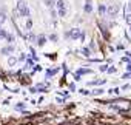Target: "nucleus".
Masks as SVG:
<instances>
[{
    "mask_svg": "<svg viewBox=\"0 0 131 125\" xmlns=\"http://www.w3.org/2000/svg\"><path fill=\"white\" fill-rule=\"evenodd\" d=\"M108 14H110L111 17H114V16H117V13H119V6L117 5H111V6H108V11H106Z\"/></svg>",
    "mask_w": 131,
    "mask_h": 125,
    "instance_id": "obj_3",
    "label": "nucleus"
},
{
    "mask_svg": "<svg viewBox=\"0 0 131 125\" xmlns=\"http://www.w3.org/2000/svg\"><path fill=\"white\" fill-rule=\"evenodd\" d=\"M5 22H6V14H5V13H0V25L5 23Z\"/></svg>",
    "mask_w": 131,
    "mask_h": 125,
    "instance_id": "obj_7",
    "label": "nucleus"
},
{
    "mask_svg": "<svg viewBox=\"0 0 131 125\" xmlns=\"http://www.w3.org/2000/svg\"><path fill=\"white\" fill-rule=\"evenodd\" d=\"M45 42H46V39H45L43 36H40V37H39V45H43Z\"/></svg>",
    "mask_w": 131,
    "mask_h": 125,
    "instance_id": "obj_13",
    "label": "nucleus"
},
{
    "mask_svg": "<svg viewBox=\"0 0 131 125\" xmlns=\"http://www.w3.org/2000/svg\"><path fill=\"white\" fill-rule=\"evenodd\" d=\"M13 53V47H5L3 49H2V54L3 56H8V54H11Z\"/></svg>",
    "mask_w": 131,
    "mask_h": 125,
    "instance_id": "obj_5",
    "label": "nucleus"
},
{
    "mask_svg": "<svg viewBox=\"0 0 131 125\" xmlns=\"http://www.w3.org/2000/svg\"><path fill=\"white\" fill-rule=\"evenodd\" d=\"M59 16H60V17H65V16H66V8L59 9Z\"/></svg>",
    "mask_w": 131,
    "mask_h": 125,
    "instance_id": "obj_11",
    "label": "nucleus"
},
{
    "mask_svg": "<svg viewBox=\"0 0 131 125\" xmlns=\"http://www.w3.org/2000/svg\"><path fill=\"white\" fill-rule=\"evenodd\" d=\"M45 5H46L48 8H53L54 6V0H45Z\"/></svg>",
    "mask_w": 131,
    "mask_h": 125,
    "instance_id": "obj_8",
    "label": "nucleus"
},
{
    "mask_svg": "<svg viewBox=\"0 0 131 125\" xmlns=\"http://www.w3.org/2000/svg\"><path fill=\"white\" fill-rule=\"evenodd\" d=\"M5 40H6V42H14V36H13V34H6V39H5Z\"/></svg>",
    "mask_w": 131,
    "mask_h": 125,
    "instance_id": "obj_10",
    "label": "nucleus"
},
{
    "mask_svg": "<svg viewBox=\"0 0 131 125\" xmlns=\"http://www.w3.org/2000/svg\"><path fill=\"white\" fill-rule=\"evenodd\" d=\"M85 13L89 14V13H93V5H91V0H87V3H85Z\"/></svg>",
    "mask_w": 131,
    "mask_h": 125,
    "instance_id": "obj_4",
    "label": "nucleus"
},
{
    "mask_svg": "<svg viewBox=\"0 0 131 125\" xmlns=\"http://www.w3.org/2000/svg\"><path fill=\"white\" fill-rule=\"evenodd\" d=\"M0 31H2V28H0Z\"/></svg>",
    "mask_w": 131,
    "mask_h": 125,
    "instance_id": "obj_18",
    "label": "nucleus"
},
{
    "mask_svg": "<svg viewBox=\"0 0 131 125\" xmlns=\"http://www.w3.org/2000/svg\"><path fill=\"white\" fill-rule=\"evenodd\" d=\"M15 63H17V59H14V57H11V59L8 60V65H9V66H14Z\"/></svg>",
    "mask_w": 131,
    "mask_h": 125,
    "instance_id": "obj_9",
    "label": "nucleus"
},
{
    "mask_svg": "<svg viewBox=\"0 0 131 125\" xmlns=\"http://www.w3.org/2000/svg\"><path fill=\"white\" fill-rule=\"evenodd\" d=\"M130 30H131V25H130Z\"/></svg>",
    "mask_w": 131,
    "mask_h": 125,
    "instance_id": "obj_17",
    "label": "nucleus"
},
{
    "mask_svg": "<svg viewBox=\"0 0 131 125\" xmlns=\"http://www.w3.org/2000/svg\"><path fill=\"white\" fill-rule=\"evenodd\" d=\"M127 22H128V23L131 25V14H128V16H127Z\"/></svg>",
    "mask_w": 131,
    "mask_h": 125,
    "instance_id": "obj_15",
    "label": "nucleus"
},
{
    "mask_svg": "<svg viewBox=\"0 0 131 125\" xmlns=\"http://www.w3.org/2000/svg\"><path fill=\"white\" fill-rule=\"evenodd\" d=\"M82 51H83V54H85V56H89V49H88V48H83Z\"/></svg>",
    "mask_w": 131,
    "mask_h": 125,
    "instance_id": "obj_14",
    "label": "nucleus"
},
{
    "mask_svg": "<svg viewBox=\"0 0 131 125\" xmlns=\"http://www.w3.org/2000/svg\"><path fill=\"white\" fill-rule=\"evenodd\" d=\"M31 28H32V20L28 19V20H26V30H31Z\"/></svg>",
    "mask_w": 131,
    "mask_h": 125,
    "instance_id": "obj_12",
    "label": "nucleus"
},
{
    "mask_svg": "<svg viewBox=\"0 0 131 125\" xmlns=\"http://www.w3.org/2000/svg\"><path fill=\"white\" fill-rule=\"evenodd\" d=\"M106 11H108V8L105 6V5H100V6H99V14H100V16H105Z\"/></svg>",
    "mask_w": 131,
    "mask_h": 125,
    "instance_id": "obj_6",
    "label": "nucleus"
},
{
    "mask_svg": "<svg viewBox=\"0 0 131 125\" xmlns=\"http://www.w3.org/2000/svg\"><path fill=\"white\" fill-rule=\"evenodd\" d=\"M49 39H51V40H53V42H56V40H57V36H51Z\"/></svg>",
    "mask_w": 131,
    "mask_h": 125,
    "instance_id": "obj_16",
    "label": "nucleus"
},
{
    "mask_svg": "<svg viewBox=\"0 0 131 125\" xmlns=\"http://www.w3.org/2000/svg\"><path fill=\"white\" fill-rule=\"evenodd\" d=\"M82 32L83 31H80L79 28H73V30H70L66 32V37H70V39H80L82 37Z\"/></svg>",
    "mask_w": 131,
    "mask_h": 125,
    "instance_id": "obj_2",
    "label": "nucleus"
},
{
    "mask_svg": "<svg viewBox=\"0 0 131 125\" xmlns=\"http://www.w3.org/2000/svg\"><path fill=\"white\" fill-rule=\"evenodd\" d=\"M17 11L20 13V16L29 17V8L26 6V3L23 2V0H19V2H17Z\"/></svg>",
    "mask_w": 131,
    "mask_h": 125,
    "instance_id": "obj_1",
    "label": "nucleus"
}]
</instances>
